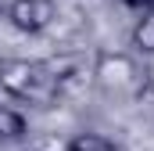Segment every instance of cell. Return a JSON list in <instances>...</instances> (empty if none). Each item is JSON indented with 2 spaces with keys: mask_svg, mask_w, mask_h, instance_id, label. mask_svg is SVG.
<instances>
[{
  "mask_svg": "<svg viewBox=\"0 0 154 151\" xmlns=\"http://www.w3.org/2000/svg\"><path fill=\"white\" fill-rule=\"evenodd\" d=\"M65 151H122V148H118L111 137H104V133L82 130V133H75V137L65 144Z\"/></svg>",
  "mask_w": 154,
  "mask_h": 151,
  "instance_id": "6",
  "label": "cell"
},
{
  "mask_svg": "<svg viewBox=\"0 0 154 151\" xmlns=\"http://www.w3.org/2000/svg\"><path fill=\"white\" fill-rule=\"evenodd\" d=\"M4 18H7L18 33L36 36V33H43V29L54 25V18H57V0H11L7 11H4Z\"/></svg>",
  "mask_w": 154,
  "mask_h": 151,
  "instance_id": "3",
  "label": "cell"
},
{
  "mask_svg": "<svg viewBox=\"0 0 154 151\" xmlns=\"http://www.w3.org/2000/svg\"><path fill=\"white\" fill-rule=\"evenodd\" d=\"M0 90L14 101L50 108L61 97V76L54 65L32 61V58H4L0 61Z\"/></svg>",
  "mask_w": 154,
  "mask_h": 151,
  "instance_id": "1",
  "label": "cell"
},
{
  "mask_svg": "<svg viewBox=\"0 0 154 151\" xmlns=\"http://www.w3.org/2000/svg\"><path fill=\"white\" fill-rule=\"evenodd\" d=\"M129 47H133V54H140V58H154V11L151 14H140V18L133 22V29H129Z\"/></svg>",
  "mask_w": 154,
  "mask_h": 151,
  "instance_id": "4",
  "label": "cell"
},
{
  "mask_svg": "<svg viewBox=\"0 0 154 151\" xmlns=\"http://www.w3.org/2000/svg\"><path fill=\"white\" fill-rule=\"evenodd\" d=\"M129 11H136V14H151L154 11V0H122Z\"/></svg>",
  "mask_w": 154,
  "mask_h": 151,
  "instance_id": "7",
  "label": "cell"
},
{
  "mask_svg": "<svg viewBox=\"0 0 154 151\" xmlns=\"http://www.w3.org/2000/svg\"><path fill=\"white\" fill-rule=\"evenodd\" d=\"M25 137H29L25 112H18V108H11V104L0 101V140H25Z\"/></svg>",
  "mask_w": 154,
  "mask_h": 151,
  "instance_id": "5",
  "label": "cell"
},
{
  "mask_svg": "<svg viewBox=\"0 0 154 151\" xmlns=\"http://www.w3.org/2000/svg\"><path fill=\"white\" fill-rule=\"evenodd\" d=\"M22 151H36V148H22Z\"/></svg>",
  "mask_w": 154,
  "mask_h": 151,
  "instance_id": "8",
  "label": "cell"
},
{
  "mask_svg": "<svg viewBox=\"0 0 154 151\" xmlns=\"http://www.w3.org/2000/svg\"><path fill=\"white\" fill-rule=\"evenodd\" d=\"M136 76H140L136 58L125 54V50H100L97 61H93V79H97V86L108 90V94L129 90V86L136 83Z\"/></svg>",
  "mask_w": 154,
  "mask_h": 151,
  "instance_id": "2",
  "label": "cell"
}]
</instances>
